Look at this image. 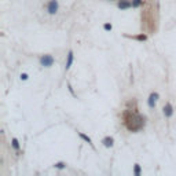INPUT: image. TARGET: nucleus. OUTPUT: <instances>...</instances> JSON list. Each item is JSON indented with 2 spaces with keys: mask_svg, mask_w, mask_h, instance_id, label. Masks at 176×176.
Returning <instances> with one entry per match:
<instances>
[{
  "mask_svg": "<svg viewBox=\"0 0 176 176\" xmlns=\"http://www.w3.org/2000/svg\"><path fill=\"white\" fill-rule=\"evenodd\" d=\"M123 124L129 132H139L146 125V117L142 116L138 109H125L121 114Z\"/></svg>",
  "mask_w": 176,
  "mask_h": 176,
  "instance_id": "nucleus-1",
  "label": "nucleus"
},
{
  "mask_svg": "<svg viewBox=\"0 0 176 176\" xmlns=\"http://www.w3.org/2000/svg\"><path fill=\"white\" fill-rule=\"evenodd\" d=\"M40 65L43 67H51L54 63H55V58L51 55V54H44V55L40 56Z\"/></svg>",
  "mask_w": 176,
  "mask_h": 176,
  "instance_id": "nucleus-2",
  "label": "nucleus"
},
{
  "mask_svg": "<svg viewBox=\"0 0 176 176\" xmlns=\"http://www.w3.org/2000/svg\"><path fill=\"white\" fill-rule=\"evenodd\" d=\"M59 11V2L58 0H50L47 3V12L50 15H55Z\"/></svg>",
  "mask_w": 176,
  "mask_h": 176,
  "instance_id": "nucleus-3",
  "label": "nucleus"
},
{
  "mask_svg": "<svg viewBox=\"0 0 176 176\" xmlns=\"http://www.w3.org/2000/svg\"><path fill=\"white\" fill-rule=\"evenodd\" d=\"M158 99H160V94L155 92V91H154V92H151L150 95H149V98H147V106L150 107V109H154Z\"/></svg>",
  "mask_w": 176,
  "mask_h": 176,
  "instance_id": "nucleus-4",
  "label": "nucleus"
},
{
  "mask_svg": "<svg viewBox=\"0 0 176 176\" xmlns=\"http://www.w3.org/2000/svg\"><path fill=\"white\" fill-rule=\"evenodd\" d=\"M162 113H164L165 118H171L172 116H173V113H175L173 105H172L171 102H167L164 105V107H162Z\"/></svg>",
  "mask_w": 176,
  "mask_h": 176,
  "instance_id": "nucleus-5",
  "label": "nucleus"
},
{
  "mask_svg": "<svg viewBox=\"0 0 176 176\" xmlns=\"http://www.w3.org/2000/svg\"><path fill=\"white\" fill-rule=\"evenodd\" d=\"M123 36H124V37H127V39L136 40V41H140V43L146 41V40L149 39L147 33H139V35H134V36H131V35H123Z\"/></svg>",
  "mask_w": 176,
  "mask_h": 176,
  "instance_id": "nucleus-6",
  "label": "nucleus"
},
{
  "mask_svg": "<svg viewBox=\"0 0 176 176\" xmlns=\"http://www.w3.org/2000/svg\"><path fill=\"white\" fill-rule=\"evenodd\" d=\"M73 62H74V52L70 50V51L67 52V55H66V63H65V70H66V72L72 67Z\"/></svg>",
  "mask_w": 176,
  "mask_h": 176,
  "instance_id": "nucleus-7",
  "label": "nucleus"
},
{
  "mask_svg": "<svg viewBox=\"0 0 176 176\" xmlns=\"http://www.w3.org/2000/svg\"><path fill=\"white\" fill-rule=\"evenodd\" d=\"M117 7L120 10H128L132 7V0H118Z\"/></svg>",
  "mask_w": 176,
  "mask_h": 176,
  "instance_id": "nucleus-8",
  "label": "nucleus"
},
{
  "mask_svg": "<svg viewBox=\"0 0 176 176\" xmlns=\"http://www.w3.org/2000/svg\"><path fill=\"white\" fill-rule=\"evenodd\" d=\"M102 144L105 147H107V149L113 147L114 146V138L113 136H105L102 139Z\"/></svg>",
  "mask_w": 176,
  "mask_h": 176,
  "instance_id": "nucleus-9",
  "label": "nucleus"
},
{
  "mask_svg": "<svg viewBox=\"0 0 176 176\" xmlns=\"http://www.w3.org/2000/svg\"><path fill=\"white\" fill-rule=\"evenodd\" d=\"M77 135L80 136V139H83L84 142H85V143H88L91 147L94 149V150H95V146H94V143H92V139H91V138L88 136V135H85L84 132H77Z\"/></svg>",
  "mask_w": 176,
  "mask_h": 176,
  "instance_id": "nucleus-10",
  "label": "nucleus"
},
{
  "mask_svg": "<svg viewBox=\"0 0 176 176\" xmlns=\"http://www.w3.org/2000/svg\"><path fill=\"white\" fill-rule=\"evenodd\" d=\"M11 146L14 149L15 151H19V149H21V143H19V140L17 139V138H12L11 139Z\"/></svg>",
  "mask_w": 176,
  "mask_h": 176,
  "instance_id": "nucleus-11",
  "label": "nucleus"
},
{
  "mask_svg": "<svg viewBox=\"0 0 176 176\" xmlns=\"http://www.w3.org/2000/svg\"><path fill=\"white\" fill-rule=\"evenodd\" d=\"M144 0H132V7L134 8H139V7H142V6L144 4Z\"/></svg>",
  "mask_w": 176,
  "mask_h": 176,
  "instance_id": "nucleus-12",
  "label": "nucleus"
},
{
  "mask_svg": "<svg viewBox=\"0 0 176 176\" xmlns=\"http://www.w3.org/2000/svg\"><path fill=\"white\" fill-rule=\"evenodd\" d=\"M134 175L135 176H140L142 175V168L139 164H135L134 165Z\"/></svg>",
  "mask_w": 176,
  "mask_h": 176,
  "instance_id": "nucleus-13",
  "label": "nucleus"
},
{
  "mask_svg": "<svg viewBox=\"0 0 176 176\" xmlns=\"http://www.w3.org/2000/svg\"><path fill=\"white\" fill-rule=\"evenodd\" d=\"M54 168H56V169H65L66 168V162H63V161L55 162V164H54Z\"/></svg>",
  "mask_w": 176,
  "mask_h": 176,
  "instance_id": "nucleus-14",
  "label": "nucleus"
},
{
  "mask_svg": "<svg viewBox=\"0 0 176 176\" xmlns=\"http://www.w3.org/2000/svg\"><path fill=\"white\" fill-rule=\"evenodd\" d=\"M111 29H113V25H111L110 22H105V23H103V30H106V32H110Z\"/></svg>",
  "mask_w": 176,
  "mask_h": 176,
  "instance_id": "nucleus-15",
  "label": "nucleus"
},
{
  "mask_svg": "<svg viewBox=\"0 0 176 176\" xmlns=\"http://www.w3.org/2000/svg\"><path fill=\"white\" fill-rule=\"evenodd\" d=\"M28 79H29V74L28 73H21V80L22 81H26Z\"/></svg>",
  "mask_w": 176,
  "mask_h": 176,
  "instance_id": "nucleus-16",
  "label": "nucleus"
},
{
  "mask_svg": "<svg viewBox=\"0 0 176 176\" xmlns=\"http://www.w3.org/2000/svg\"><path fill=\"white\" fill-rule=\"evenodd\" d=\"M67 88H69L70 94H72L73 96H76V94H74V91H73V88H72V84H70V83H67Z\"/></svg>",
  "mask_w": 176,
  "mask_h": 176,
  "instance_id": "nucleus-17",
  "label": "nucleus"
},
{
  "mask_svg": "<svg viewBox=\"0 0 176 176\" xmlns=\"http://www.w3.org/2000/svg\"><path fill=\"white\" fill-rule=\"evenodd\" d=\"M109 2H114V0H109Z\"/></svg>",
  "mask_w": 176,
  "mask_h": 176,
  "instance_id": "nucleus-18",
  "label": "nucleus"
}]
</instances>
